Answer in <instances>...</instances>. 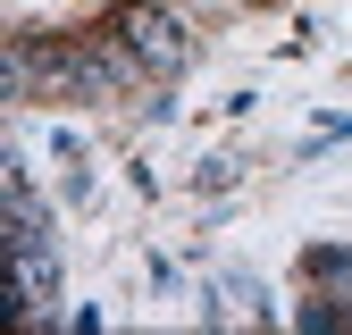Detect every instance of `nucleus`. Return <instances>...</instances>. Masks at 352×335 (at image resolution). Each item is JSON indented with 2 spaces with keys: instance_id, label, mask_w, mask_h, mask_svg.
I'll list each match as a JSON object with an SVG mask.
<instances>
[{
  "instance_id": "1",
  "label": "nucleus",
  "mask_w": 352,
  "mask_h": 335,
  "mask_svg": "<svg viewBox=\"0 0 352 335\" xmlns=\"http://www.w3.org/2000/svg\"><path fill=\"white\" fill-rule=\"evenodd\" d=\"M126 51H135L143 67H160V76H176V67L193 59V51H185V25L160 17V9H135V17H126Z\"/></svg>"
}]
</instances>
